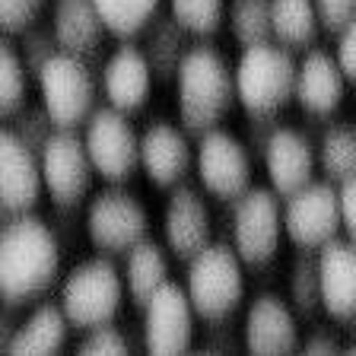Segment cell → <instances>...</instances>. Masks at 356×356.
<instances>
[{"label":"cell","instance_id":"8fae6325","mask_svg":"<svg viewBox=\"0 0 356 356\" xmlns=\"http://www.w3.org/2000/svg\"><path fill=\"white\" fill-rule=\"evenodd\" d=\"M252 149L248 143L232 137L229 131H213L200 134L197 149H194V165H197L200 185L207 188L213 197L222 204L238 200L248 188H252Z\"/></svg>","mask_w":356,"mask_h":356},{"label":"cell","instance_id":"cb8c5ba5","mask_svg":"<svg viewBox=\"0 0 356 356\" xmlns=\"http://www.w3.org/2000/svg\"><path fill=\"white\" fill-rule=\"evenodd\" d=\"M169 283V261H165V248L153 238H143L124 254V286L127 296L137 309L156 296V289Z\"/></svg>","mask_w":356,"mask_h":356},{"label":"cell","instance_id":"d6a6232c","mask_svg":"<svg viewBox=\"0 0 356 356\" xmlns=\"http://www.w3.org/2000/svg\"><path fill=\"white\" fill-rule=\"evenodd\" d=\"M16 44H19V54H22V60H26L32 76L42 74V67L60 51V42H58V35H54V29H44V26L26 29Z\"/></svg>","mask_w":356,"mask_h":356},{"label":"cell","instance_id":"44dd1931","mask_svg":"<svg viewBox=\"0 0 356 356\" xmlns=\"http://www.w3.org/2000/svg\"><path fill=\"white\" fill-rule=\"evenodd\" d=\"M347 74L337 64V58L327 51H309L296 74V102L305 115H331L343 102L347 92Z\"/></svg>","mask_w":356,"mask_h":356},{"label":"cell","instance_id":"60d3db41","mask_svg":"<svg viewBox=\"0 0 356 356\" xmlns=\"http://www.w3.org/2000/svg\"><path fill=\"white\" fill-rule=\"evenodd\" d=\"M305 353H347V343L337 337L334 331H327V327H315V331L309 334V341L302 343Z\"/></svg>","mask_w":356,"mask_h":356},{"label":"cell","instance_id":"ba28073f","mask_svg":"<svg viewBox=\"0 0 356 356\" xmlns=\"http://www.w3.org/2000/svg\"><path fill=\"white\" fill-rule=\"evenodd\" d=\"M83 229H86V238L92 242L96 252L127 254L134 245L147 238L149 213L140 204V197H134L131 191L108 188L89 200Z\"/></svg>","mask_w":356,"mask_h":356},{"label":"cell","instance_id":"4dcf8cb0","mask_svg":"<svg viewBox=\"0 0 356 356\" xmlns=\"http://www.w3.org/2000/svg\"><path fill=\"white\" fill-rule=\"evenodd\" d=\"M159 3L163 0H96L108 32L118 38L140 35L153 22V16L159 13Z\"/></svg>","mask_w":356,"mask_h":356},{"label":"cell","instance_id":"5bb4252c","mask_svg":"<svg viewBox=\"0 0 356 356\" xmlns=\"http://www.w3.org/2000/svg\"><path fill=\"white\" fill-rule=\"evenodd\" d=\"M44 175L38 153L16 137L13 127L0 134V210L7 216L32 213L42 200Z\"/></svg>","mask_w":356,"mask_h":356},{"label":"cell","instance_id":"4fadbf2b","mask_svg":"<svg viewBox=\"0 0 356 356\" xmlns=\"http://www.w3.org/2000/svg\"><path fill=\"white\" fill-rule=\"evenodd\" d=\"M194 318L197 312L188 289L169 280L143 305V350L153 356L188 353L194 343Z\"/></svg>","mask_w":356,"mask_h":356},{"label":"cell","instance_id":"4316f807","mask_svg":"<svg viewBox=\"0 0 356 356\" xmlns=\"http://www.w3.org/2000/svg\"><path fill=\"white\" fill-rule=\"evenodd\" d=\"M289 305H293V312L305 321L315 318L318 312H325L318 252H312V248H299L296 261L289 267Z\"/></svg>","mask_w":356,"mask_h":356},{"label":"cell","instance_id":"2e32d148","mask_svg":"<svg viewBox=\"0 0 356 356\" xmlns=\"http://www.w3.org/2000/svg\"><path fill=\"white\" fill-rule=\"evenodd\" d=\"M210 236H213V222H210V210L204 194L197 188L175 185L163 213L165 248L178 261H191L200 248L210 245Z\"/></svg>","mask_w":356,"mask_h":356},{"label":"cell","instance_id":"f546056e","mask_svg":"<svg viewBox=\"0 0 356 356\" xmlns=\"http://www.w3.org/2000/svg\"><path fill=\"white\" fill-rule=\"evenodd\" d=\"M274 0H229V22L232 38H236L242 48L248 44H258L274 38V16H270Z\"/></svg>","mask_w":356,"mask_h":356},{"label":"cell","instance_id":"d6986e66","mask_svg":"<svg viewBox=\"0 0 356 356\" xmlns=\"http://www.w3.org/2000/svg\"><path fill=\"white\" fill-rule=\"evenodd\" d=\"M315 165H318V147H312V140L302 131L293 127H277L270 143L264 149V169L280 197L296 194L309 181H315Z\"/></svg>","mask_w":356,"mask_h":356},{"label":"cell","instance_id":"f35d334b","mask_svg":"<svg viewBox=\"0 0 356 356\" xmlns=\"http://www.w3.org/2000/svg\"><path fill=\"white\" fill-rule=\"evenodd\" d=\"M229 318L222 321H207V337H204V353H238V337L232 334V327L226 325Z\"/></svg>","mask_w":356,"mask_h":356},{"label":"cell","instance_id":"5b68a950","mask_svg":"<svg viewBox=\"0 0 356 356\" xmlns=\"http://www.w3.org/2000/svg\"><path fill=\"white\" fill-rule=\"evenodd\" d=\"M102 70H92L89 58H80L74 51L60 48L48 64L42 67L38 80V92H42V105L54 118L58 127H80L89 121V115L96 111V96L102 89L99 80Z\"/></svg>","mask_w":356,"mask_h":356},{"label":"cell","instance_id":"ac0fdd59","mask_svg":"<svg viewBox=\"0 0 356 356\" xmlns=\"http://www.w3.org/2000/svg\"><path fill=\"white\" fill-rule=\"evenodd\" d=\"M191 163L194 149L188 143V131L169 124V121H153L140 134V169L153 188L181 185Z\"/></svg>","mask_w":356,"mask_h":356},{"label":"cell","instance_id":"30bf717a","mask_svg":"<svg viewBox=\"0 0 356 356\" xmlns=\"http://www.w3.org/2000/svg\"><path fill=\"white\" fill-rule=\"evenodd\" d=\"M341 220V188L334 181H309L296 194L283 197V232L296 248L318 252L321 245L337 238Z\"/></svg>","mask_w":356,"mask_h":356},{"label":"cell","instance_id":"3957f363","mask_svg":"<svg viewBox=\"0 0 356 356\" xmlns=\"http://www.w3.org/2000/svg\"><path fill=\"white\" fill-rule=\"evenodd\" d=\"M296 74L293 51L274 38L242 48L236 60V96L245 115H277L289 99H296Z\"/></svg>","mask_w":356,"mask_h":356},{"label":"cell","instance_id":"603a6c76","mask_svg":"<svg viewBox=\"0 0 356 356\" xmlns=\"http://www.w3.org/2000/svg\"><path fill=\"white\" fill-rule=\"evenodd\" d=\"M70 318L64 315L60 302H44L32 312L29 318H22L16 327L13 341L3 347V353L13 356H42V353H58L67 343V331H70Z\"/></svg>","mask_w":356,"mask_h":356},{"label":"cell","instance_id":"b9f144b4","mask_svg":"<svg viewBox=\"0 0 356 356\" xmlns=\"http://www.w3.org/2000/svg\"><path fill=\"white\" fill-rule=\"evenodd\" d=\"M341 188V220H343V232H347V238H353L356 242V178H350V181H343Z\"/></svg>","mask_w":356,"mask_h":356},{"label":"cell","instance_id":"8992f818","mask_svg":"<svg viewBox=\"0 0 356 356\" xmlns=\"http://www.w3.org/2000/svg\"><path fill=\"white\" fill-rule=\"evenodd\" d=\"M124 274L115 270V264L105 258H92L76 264L60 283V309L70 318L74 327H99L108 325L118 315L121 302H124Z\"/></svg>","mask_w":356,"mask_h":356},{"label":"cell","instance_id":"6da1fadb","mask_svg":"<svg viewBox=\"0 0 356 356\" xmlns=\"http://www.w3.org/2000/svg\"><path fill=\"white\" fill-rule=\"evenodd\" d=\"M60 270V238L35 213L7 216L0 232V296L29 305L54 286Z\"/></svg>","mask_w":356,"mask_h":356},{"label":"cell","instance_id":"74e56055","mask_svg":"<svg viewBox=\"0 0 356 356\" xmlns=\"http://www.w3.org/2000/svg\"><path fill=\"white\" fill-rule=\"evenodd\" d=\"M334 58H337V64L343 67L347 80L356 86V16L341 29V35H337V48H334Z\"/></svg>","mask_w":356,"mask_h":356},{"label":"cell","instance_id":"836d02e7","mask_svg":"<svg viewBox=\"0 0 356 356\" xmlns=\"http://www.w3.org/2000/svg\"><path fill=\"white\" fill-rule=\"evenodd\" d=\"M13 131H16V137L32 149V153H42V147L51 140V134L58 131V124H54V118L48 115V108L38 105V108H22L19 115H16Z\"/></svg>","mask_w":356,"mask_h":356},{"label":"cell","instance_id":"9a60e30c","mask_svg":"<svg viewBox=\"0 0 356 356\" xmlns=\"http://www.w3.org/2000/svg\"><path fill=\"white\" fill-rule=\"evenodd\" d=\"M299 315L274 293H261L245 312L242 343L248 353L280 356L299 350Z\"/></svg>","mask_w":356,"mask_h":356},{"label":"cell","instance_id":"9c48e42d","mask_svg":"<svg viewBox=\"0 0 356 356\" xmlns=\"http://www.w3.org/2000/svg\"><path fill=\"white\" fill-rule=\"evenodd\" d=\"M83 140H86L89 159L96 165V175H102L111 185H121L140 165V137L134 131L127 111L96 108L83 124Z\"/></svg>","mask_w":356,"mask_h":356},{"label":"cell","instance_id":"d4e9b609","mask_svg":"<svg viewBox=\"0 0 356 356\" xmlns=\"http://www.w3.org/2000/svg\"><path fill=\"white\" fill-rule=\"evenodd\" d=\"M143 32H147L143 51H147L149 64H153L156 80H172V76L178 74V67H181V60H185L188 48H191V44H188L191 32L172 13H163V10L153 16V22H149Z\"/></svg>","mask_w":356,"mask_h":356},{"label":"cell","instance_id":"f1b7e54d","mask_svg":"<svg viewBox=\"0 0 356 356\" xmlns=\"http://www.w3.org/2000/svg\"><path fill=\"white\" fill-rule=\"evenodd\" d=\"M29 67L19 54V44L13 38L0 42V115L16 118L26 108V89H29Z\"/></svg>","mask_w":356,"mask_h":356},{"label":"cell","instance_id":"8d00e7d4","mask_svg":"<svg viewBox=\"0 0 356 356\" xmlns=\"http://www.w3.org/2000/svg\"><path fill=\"white\" fill-rule=\"evenodd\" d=\"M321 29L327 35H341V29L356 16V0H315Z\"/></svg>","mask_w":356,"mask_h":356},{"label":"cell","instance_id":"d590c367","mask_svg":"<svg viewBox=\"0 0 356 356\" xmlns=\"http://www.w3.org/2000/svg\"><path fill=\"white\" fill-rule=\"evenodd\" d=\"M76 353L83 356H121V353H131V343H127V337L118 331V327L108 325H99V327H89L86 337H83L80 343H76Z\"/></svg>","mask_w":356,"mask_h":356},{"label":"cell","instance_id":"277c9868","mask_svg":"<svg viewBox=\"0 0 356 356\" xmlns=\"http://www.w3.org/2000/svg\"><path fill=\"white\" fill-rule=\"evenodd\" d=\"M185 289L200 321L232 318L245 299L242 258L232 245L210 242L188 261Z\"/></svg>","mask_w":356,"mask_h":356},{"label":"cell","instance_id":"e0dca14e","mask_svg":"<svg viewBox=\"0 0 356 356\" xmlns=\"http://www.w3.org/2000/svg\"><path fill=\"white\" fill-rule=\"evenodd\" d=\"M153 76L156 74L147 51L124 42L102 60L99 80H102V92L108 99V105L134 115V111H140L147 105L149 89H153Z\"/></svg>","mask_w":356,"mask_h":356},{"label":"cell","instance_id":"1f68e13d","mask_svg":"<svg viewBox=\"0 0 356 356\" xmlns=\"http://www.w3.org/2000/svg\"><path fill=\"white\" fill-rule=\"evenodd\" d=\"M169 13L191 35L210 38L222 29V22L229 16V3L226 0H169Z\"/></svg>","mask_w":356,"mask_h":356},{"label":"cell","instance_id":"7402d4cb","mask_svg":"<svg viewBox=\"0 0 356 356\" xmlns=\"http://www.w3.org/2000/svg\"><path fill=\"white\" fill-rule=\"evenodd\" d=\"M51 29L64 51L89 58V54L99 51L108 26H105L102 13H99L96 0H54Z\"/></svg>","mask_w":356,"mask_h":356},{"label":"cell","instance_id":"7a4b0ae2","mask_svg":"<svg viewBox=\"0 0 356 356\" xmlns=\"http://www.w3.org/2000/svg\"><path fill=\"white\" fill-rule=\"evenodd\" d=\"M232 102H238L236 67H229V60L213 44H191L175 74V105L181 127L191 137L213 131L226 118Z\"/></svg>","mask_w":356,"mask_h":356},{"label":"cell","instance_id":"ab89813d","mask_svg":"<svg viewBox=\"0 0 356 356\" xmlns=\"http://www.w3.org/2000/svg\"><path fill=\"white\" fill-rule=\"evenodd\" d=\"M277 121H274V115H254V118H248V149H252V156H261L264 159V149H267V143H270V137H274V131H277Z\"/></svg>","mask_w":356,"mask_h":356},{"label":"cell","instance_id":"83f0119b","mask_svg":"<svg viewBox=\"0 0 356 356\" xmlns=\"http://www.w3.org/2000/svg\"><path fill=\"white\" fill-rule=\"evenodd\" d=\"M318 169L327 181L343 185L356 178V127L331 124L318 140Z\"/></svg>","mask_w":356,"mask_h":356},{"label":"cell","instance_id":"52a82bcc","mask_svg":"<svg viewBox=\"0 0 356 356\" xmlns=\"http://www.w3.org/2000/svg\"><path fill=\"white\" fill-rule=\"evenodd\" d=\"M229 232L242 264H270L283 236V197L274 188H248L238 200H232Z\"/></svg>","mask_w":356,"mask_h":356},{"label":"cell","instance_id":"484cf974","mask_svg":"<svg viewBox=\"0 0 356 356\" xmlns=\"http://www.w3.org/2000/svg\"><path fill=\"white\" fill-rule=\"evenodd\" d=\"M270 16H274V42H280L289 51L315 44L321 32L315 0H274Z\"/></svg>","mask_w":356,"mask_h":356},{"label":"cell","instance_id":"ffe728a7","mask_svg":"<svg viewBox=\"0 0 356 356\" xmlns=\"http://www.w3.org/2000/svg\"><path fill=\"white\" fill-rule=\"evenodd\" d=\"M321 270V299L325 315L334 321H347L356 315V242L353 238H331L318 248Z\"/></svg>","mask_w":356,"mask_h":356},{"label":"cell","instance_id":"7bdbcfd3","mask_svg":"<svg viewBox=\"0 0 356 356\" xmlns=\"http://www.w3.org/2000/svg\"><path fill=\"white\" fill-rule=\"evenodd\" d=\"M347 325V353H356V315L343 321Z\"/></svg>","mask_w":356,"mask_h":356},{"label":"cell","instance_id":"7c38bea8","mask_svg":"<svg viewBox=\"0 0 356 356\" xmlns=\"http://www.w3.org/2000/svg\"><path fill=\"white\" fill-rule=\"evenodd\" d=\"M38 163L44 175V191L51 194L54 204L80 207V200L92 188L96 165L89 159L86 140L76 134V127H58L38 153Z\"/></svg>","mask_w":356,"mask_h":356},{"label":"cell","instance_id":"e575fe53","mask_svg":"<svg viewBox=\"0 0 356 356\" xmlns=\"http://www.w3.org/2000/svg\"><path fill=\"white\" fill-rule=\"evenodd\" d=\"M48 0H0V29L3 35L19 38L26 29H32L42 16Z\"/></svg>","mask_w":356,"mask_h":356}]
</instances>
